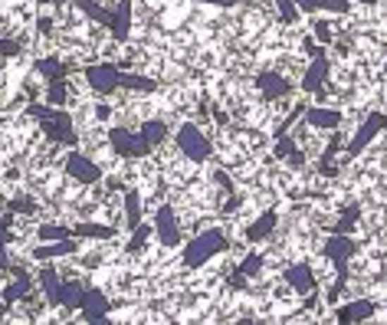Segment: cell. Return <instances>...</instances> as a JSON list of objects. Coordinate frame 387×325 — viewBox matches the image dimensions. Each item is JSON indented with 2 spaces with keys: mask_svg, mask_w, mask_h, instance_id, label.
Segmentation results:
<instances>
[{
  "mask_svg": "<svg viewBox=\"0 0 387 325\" xmlns=\"http://www.w3.org/2000/svg\"><path fill=\"white\" fill-rule=\"evenodd\" d=\"M227 247H230L227 230L210 227V230H204V233H197V237H190L188 243H184V250H180V263H184L188 269H200V266H207L217 253H223Z\"/></svg>",
  "mask_w": 387,
  "mask_h": 325,
  "instance_id": "1",
  "label": "cell"
},
{
  "mask_svg": "<svg viewBox=\"0 0 387 325\" xmlns=\"http://www.w3.org/2000/svg\"><path fill=\"white\" fill-rule=\"evenodd\" d=\"M13 276H17V283H10V286L4 289V302H7V306H13V302L30 296V276L27 273H23V269H13Z\"/></svg>",
  "mask_w": 387,
  "mask_h": 325,
  "instance_id": "21",
  "label": "cell"
},
{
  "mask_svg": "<svg viewBox=\"0 0 387 325\" xmlns=\"http://www.w3.org/2000/svg\"><path fill=\"white\" fill-rule=\"evenodd\" d=\"M69 237H73V227H59V223H43V227H37L39 243H53V240H69Z\"/></svg>",
  "mask_w": 387,
  "mask_h": 325,
  "instance_id": "27",
  "label": "cell"
},
{
  "mask_svg": "<svg viewBox=\"0 0 387 325\" xmlns=\"http://www.w3.org/2000/svg\"><path fill=\"white\" fill-rule=\"evenodd\" d=\"M279 227V214L276 211H266V214H259V217L246 227V243H259V240H266V237H273V230Z\"/></svg>",
  "mask_w": 387,
  "mask_h": 325,
  "instance_id": "14",
  "label": "cell"
},
{
  "mask_svg": "<svg viewBox=\"0 0 387 325\" xmlns=\"http://www.w3.org/2000/svg\"><path fill=\"white\" fill-rule=\"evenodd\" d=\"M79 253V237H69V240H53V243H43V247L33 250L37 259H56V257H73Z\"/></svg>",
  "mask_w": 387,
  "mask_h": 325,
  "instance_id": "16",
  "label": "cell"
},
{
  "mask_svg": "<svg viewBox=\"0 0 387 325\" xmlns=\"http://www.w3.org/2000/svg\"><path fill=\"white\" fill-rule=\"evenodd\" d=\"M27 115H30V118H37L39 132L47 135L49 142L66 145V148H76V145H79V135H76V128H73L69 112L53 109V106H27Z\"/></svg>",
  "mask_w": 387,
  "mask_h": 325,
  "instance_id": "2",
  "label": "cell"
},
{
  "mask_svg": "<svg viewBox=\"0 0 387 325\" xmlns=\"http://www.w3.org/2000/svg\"><path fill=\"white\" fill-rule=\"evenodd\" d=\"M37 4H59V0H37Z\"/></svg>",
  "mask_w": 387,
  "mask_h": 325,
  "instance_id": "42",
  "label": "cell"
},
{
  "mask_svg": "<svg viewBox=\"0 0 387 325\" xmlns=\"http://www.w3.org/2000/svg\"><path fill=\"white\" fill-rule=\"evenodd\" d=\"M358 217H361V207H358V204H351V207H345V211H341V220L331 230H335V233H351V230H355V223H358Z\"/></svg>",
  "mask_w": 387,
  "mask_h": 325,
  "instance_id": "30",
  "label": "cell"
},
{
  "mask_svg": "<svg viewBox=\"0 0 387 325\" xmlns=\"http://www.w3.org/2000/svg\"><path fill=\"white\" fill-rule=\"evenodd\" d=\"M154 237L164 250L180 247V227H178V214L171 204H161L158 214H154Z\"/></svg>",
  "mask_w": 387,
  "mask_h": 325,
  "instance_id": "6",
  "label": "cell"
},
{
  "mask_svg": "<svg viewBox=\"0 0 387 325\" xmlns=\"http://www.w3.org/2000/svg\"><path fill=\"white\" fill-rule=\"evenodd\" d=\"M371 316H374V302H371V299H355V302H348V306H341L338 312H335V319H338L341 325L368 322Z\"/></svg>",
  "mask_w": 387,
  "mask_h": 325,
  "instance_id": "15",
  "label": "cell"
},
{
  "mask_svg": "<svg viewBox=\"0 0 387 325\" xmlns=\"http://www.w3.org/2000/svg\"><path fill=\"white\" fill-rule=\"evenodd\" d=\"M39 286H43V296H47L49 306H59V293H63V279L56 276V269L47 266L39 273Z\"/></svg>",
  "mask_w": 387,
  "mask_h": 325,
  "instance_id": "18",
  "label": "cell"
},
{
  "mask_svg": "<svg viewBox=\"0 0 387 325\" xmlns=\"http://www.w3.org/2000/svg\"><path fill=\"white\" fill-rule=\"evenodd\" d=\"M197 4H210V7H236L240 0H197Z\"/></svg>",
  "mask_w": 387,
  "mask_h": 325,
  "instance_id": "39",
  "label": "cell"
},
{
  "mask_svg": "<svg viewBox=\"0 0 387 325\" xmlns=\"http://www.w3.org/2000/svg\"><path fill=\"white\" fill-rule=\"evenodd\" d=\"M259 269H263V257H259V253H250L246 259H240V263H236V273H240V276H246V279L256 276Z\"/></svg>",
  "mask_w": 387,
  "mask_h": 325,
  "instance_id": "32",
  "label": "cell"
},
{
  "mask_svg": "<svg viewBox=\"0 0 387 325\" xmlns=\"http://www.w3.org/2000/svg\"><path fill=\"white\" fill-rule=\"evenodd\" d=\"M4 243H7V233L0 230V269H10V257H7V247H4Z\"/></svg>",
  "mask_w": 387,
  "mask_h": 325,
  "instance_id": "36",
  "label": "cell"
},
{
  "mask_svg": "<svg viewBox=\"0 0 387 325\" xmlns=\"http://www.w3.org/2000/svg\"><path fill=\"white\" fill-rule=\"evenodd\" d=\"M20 53V43H13V39H0V56H17Z\"/></svg>",
  "mask_w": 387,
  "mask_h": 325,
  "instance_id": "35",
  "label": "cell"
},
{
  "mask_svg": "<svg viewBox=\"0 0 387 325\" xmlns=\"http://www.w3.org/2000/svg\"><path fill=\"white\" fill-rule=\"evenodd\" d=\"M66 174L79 184H99L102 181V168H99L92 158H85L82 152H76V148H73L69 158H66Z\"/></svg>",
  "mask_w": 387,
  "mask_h": 325,
  "instance_id": "8",
  "label": "cell"
},
{
  "mask_svg": "<svg viewBox=\"0 0 387 325\" xmlns=\"http://www.w3.org/2000/svg\"><path fill=\"white\" fill-rule=\"evenodd\" d=\"M283 279H285V286L293 289V293H299V296L315 293V273H312L309 263H293V266H285Z\"/></svg>",
  "mask_w": 387,
  "mask_h": 325,
  "instance_id": "10",
  "label": "cell"
},
{
  "mask_svg": "<svg viewBox=\"0 0 387 325\" xmlns=\"http://www.w3.org/2000/svg\"><path fill=\"white\" fill-rule=\"evenodd\" d=\"M37 73H39V76H47L49 82H59V79H66V66H63V59H56V56L37 59Z\"/></svg>",
  "mask_w": 387,
  "mask_h": 325,
  "instance_id": "26",
  "label": "cell"
},
{
  "mask_svg": "<svg viewBox=\"0 0 387 325\" xmlns=\"http://www.w3.org/2000/svg\"><path fill=\"white\" fill-rule=\"evenodd\" d=\"M276 7H279V13H283L285 23H293V20H299V7H295L293 0H276Z\"/></svg>",
  "mask_w": 387,
  "mask_h": 325,
  "instance_id": "33",
  "label": "cell"
},
{
  "mask_svg": "<svg viewBox=\"0 0 387 325\" xmlns=\"http://www.w3.org/2000/svg\"><path fill=\"white\" fill-rule=\"evenodd\" d=\"M312 27H315V39H319V43H331V39H335V33H331V27L325 23V20L312 23Z\"/></svg>",
  "mask_w": 387,
  "mask_h": 325,
  "instance_id": "34",
  "label": "cell"
},
{
  "mask_svg": "<svg viewBox=\"0 0 387 325\" xmlns=\"http://www.w3.org/2000/svg\"><path fill=\"white\" fill-rule=\"evenodd\" d=\"M85 82L95 89V92H102V96H109V92H115V89H122L125 82V73L118 66H112V63H99V66H85Z\"/></svg>",
  "mask_w": 387,
  "mask_h": 325,
  "instance_id": "5",
  "label": "cell"
},
{
  "mask_svg": "<svg viewBox=\"0 0 387 325\" xmlns=\"http://www.w3.org/2000/svg\"><path fill=\"white\" fill-rule=\"evenodd\" d=\"M178 148H180V154H184V158H190V161H207L210 154H214V142H210L207 135L200 132L194 122L180 125Z\"/></svg>",
  "mask_w": 387,
  "mask_h": 325,
  "instance_id": "3",
  "label": "cell"
},
{
  "mask_svg": "<svg viewBox=\"0 0 387 325\" xmlns=\"http://www.w3.org/2000/svg\"><path fill=\"white\" fill-rule=\"evenodd\" d=\"M112 37L115 43H125L128 39V33H132V0H118L112 10Z\"/></svg>",
  "mask_w": 387,
  "mask_h": 325,
  "instance_id": "13",
  "label": "cell"
},
{
  "mask_svg": "<svg viewBox=\"0 0 387 325\" xmlns=\"http://www.w3.org/2000/svg\"><path fill=\"white\" fill-rule=\"evenodd\" d=\"M273 154H276V158H285V161L293 164V168H302V164H305L302 152L295 148V142H293V138H289V135H279V142H276Z\"/></svg>",
  "mask_w": 387,
  "mask_h": 325,
  "instance_id": "20",
  "label": "cell"
},
{
  "mask_svg": "<svg viewBox=\"0 0 387 325\" xmlns=\"http://www.w3.org/2000/svg\"><path fill=\"white\" fill-rule=\"evenodd\" d=\"M138 135H142L145 142L152 145H161L164 142V138H168V125L164 122H158V118H148V122H142V128H138Z\"/></svg>",
  "mask_w": 387,
  "mask_h": 325,
  "instance_id": "25",
  "label": "cell"
},
{
  "mask_svg": "<svg viewBox=\"0 0 387 325\" xmlns=\"http://www.w3.org/2000/svg\"><path fill=\"white\" fill-rule=\"evenodd\" d=\"M66 96H69L66 79H59V82H49V89H47V102H49L53 109H63V106H66Z\"/></svg>",
  "mask_w": 387,
  "mask_h": 325,
  "instance_id": "31",
  "label": "cell"
},
{
  "mask_svg": "<svg viewBox=\"0 0 387 325\" xmlns=\"http://www.w3.org/2000/svg\"><path fill=\"white\" fill-rule=\"evenodd\" d=\"M82 319H85V322H95V325H105V322H109V299H105L102 289H85Z\"/></svg>",
  "mask_w": 387,
  "mask_h": 325,
  "instance_id": "11",
  "label": "cell"
},
{
  "mask_svg": "<svg viewBox=\"0 0 387 325\" xmlns=\"http://www.w3.org/2000/svg\"><path fill=\"white\" fill-rule=\"evenodd\" d=\"M125 223H128V230H135L142 223V194L135 191V188L125 191Z\"/></svg>",
  "mask_w": 387,
  "mask_h": 325,
  "instance_id": "22",
  "label": "cell"
},
{
  "mask_svg": "<svg viewBox=\"0 0 387 325\" xmlns=\"http://www.w3.org/2000/svg\"><path fill=\"white\" fill-rule=\"evenodd\" d=\"M7 211H10V214H13V211H23V214H27V211H37V204H33V201H10Z\"/></svg>",
  "mask_w": 387,
  "mask_h": 325,
  "instance_id": "38",
  "label": "cell"
},
{
  "mask_svg": "<svg viewBox=\"0 0 387 325\" xmlns=\"http://www.w3.org/2000/svg\"><path fill=\"white\" fill-rule=\"evenodd\" d=\"M214 122H217V125H227V122H230V115L217 106V109H214Z\"/></svg>",
  "mask_w": 387,
  "mask_h": 325,
  "instance_id": "40",
  "label": "cell"
},
{
  "mask_svg": "<svg viewBox=\"0 0 387 325\" xmlns=\"http://www.w3.org/2000/svg\"><path fill=\"white\" fill-rule=\"evenodd\" d=\"M76 7L82 10V13H89L92 20H99V23H105V27H112V10L99 7L95 0H76Z\"/></svg>",
  "mask_w": 387,
  "mask_h": 325,
  "instance_id": "29",
  "label": "cell"
},
{
  "mask_svg": "<svg viewBox=\"0 0 387 325\" xmlns=\"http://www.w3.org/2000/svg\"><path fill=\"white\" fill-rule=\"evenodd\" d=\"M361 4H371V7H374V4H381V0H361Z\"/></svg>",
  "mask_w": 387,
  "mask_h": 325,
  "instance_id": "41",
  "label": "cell"
},
{
  "mask_svg": "<svg viewBox=\"0 0 387 325\" xmlns=\"http://www.w3.org/2000/svg\"><path fill=\"white\" fill-rule=\"evenodd\" d=\"M109 142H112L115 154H122V158H145V154H152V145L145 142L138 132H128V128H112Z\"/></svg>",
  "mask_w": 387,
  "mask_h": 325,
  "instance_id": "7",
  "label": "cell"
},
{
  "mask_svg": "<svg viewBox=\"0 0 387 325\" xmlns=\"http://www.w3.org/2000/svg\"><path fill=\"white\" fill-rule=\"evenodd\" d=\"M299 10H309V13H315V10H328V13H348L351 4L348 0H293Z\"/></svg>",
  "mask_w": 387,
  "mask_h": 325,
  "instance_id": "19",
  "label": "cell"
},
{
  "mask_svg": "<svg viewBox=\"0 0 387 325\" xmlns=\"http://www.w3.org/2000/svg\"><path fill=\"white\" fill-rule=\"evenodd\" d=\"M331 73V63L328 56H325V49H315V56H312L309 69H305V76H302V92H321L325 89V79H328Z\"/></svg>",
  "mask_w": 387,
  "mask_h": 325,
  "instance_id": "9",
  "label": "cell"
},
{
  "mask_svg": "<svg viewBox=\"0 0 387 325\" xmlns=\"http://www.w3.org/2000/svg\"><path fill=\"white\" fill-rule=\"evenodd\" d=\"M214 181H217L227 194H233V181H230V174H227V171H217V174H214Z\"/></svg>",
  "mask_w": 387,
  "mask_h": 325,
  "instance_id": "37",
  "label": "cell"
},
{
  "mask_svg": "<svg viewBox=\"0 0 387 325\" xmlns=\"http://www.w3.org/2000/svg\"><path fill=\"white\" fill-rule=\"evenodd\" d=\"M73 237H79V240H109V237H115V230L85 220V223H76V227H73Z\"/></svg>",
  "mask_w": 387,
  "mask_h": 325,
  "instance_id": "24",
  "label": "cell"
},
{
  "mask_svg": "<svg viewBox=\"0 0 387 325\" xmlns=\"http://www.w3.org/2000/svg\"><path fill=\"white\" fill-rule=\"evenodd\" d=\"M256 86H259L263 99H269V102H276V99H285L289 92H293V82H289V79H283L279 73H259V76H256Z\"/></svg>",
  "mask_w": 387,
  "mask_h": 325,
  "instance_id": "12",
  "label": "cell"
},
{
  "mask_svg": "<svg viewBox=\"0 0 387 325\" xmlns=\"http://www.w3.org/2000/svg\"><path fill=\"white\" fill-rule=\"evenodd\" d=\"M82 299H85V286L82 283H63V293H59V306L63 309H82Z\"/></svg>",
  "mask_w": 387,
  "mask_h": 325,
  "instance_id": "23",
  "label": "cell"
},
{
  "mask_svg": "<svg viewBox=\"0 0 387 325\" xmlns=\"http://www.w3.org/2000/svg\"><path fill=\"white\" fill-rule=\"evenodd\" d=\"M384 73H387V63H384Z\"/></svg>",
  "mask_w": 387,
  "mask_h": 325,
  "instance_id": "43",
  "label": "cell"
},
{
  "mask_svg": "<svg viewBox=\"0 0 387 325\" xmlns=\"http://www.w3.org/2000/svg\"><path fill=\"white\" fill-rule=\"evenodd\" d=\"M305 122H309L312 128H328V132H335V128H341V112L338 109L312 106V109H305Z\"/></svg>",
  "mask_w": 387,
  "mask_h": 325,
  "instance_id": "17",
  "label": "cell"
},
{
  "mask_svg": "<svg viewBox=\"0 0 387 325\" xmlns=\"http://www.w3.org/2000/svg\"><path fill=\"white\" fill-rule=\"evenodd\" d=\"M154 233V223H138V227L132 230V240L125 243V250L128 253H138V250H145V243H148V237Z\"/></svg>",
  "mask_w": 387,
  "mask_h": 325,
  "instance_id": "28",
  "label": "cell"
},
{
  "mask_svg": "<svg viewBox=\"0 0 387 325\" xmlns=\"http://www.w3.org/2000/svg\"><path fill=\"white\" fill-rule=\"evenodd\" d=\"M387 128V115L384 112H371L364 122H361V128L355 135H351V142H348V158H358V154H364V148H368L374 138H378L381 132Z\"/></svg>",
  "mask_w": 387,
  "mask_h": 325,
  "instance_id": "4",
  "label": "cell"
}]
</instances>
